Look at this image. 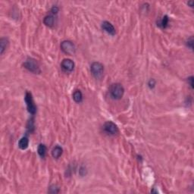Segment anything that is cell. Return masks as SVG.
<instances>
[{
	"instance_id": "cell-1",
	"label": "cell",
	"mask_w": 194,
	"mask_h": 194,
	"mask_svg": "<svg viewBox=\"0 0 194 194\" xmlns=\"http://www.w3.org/2000/svg\"><path fill=\"white\" fill-rule=\"evenodd\" d=\"M109 92L112 98L115 99H120L123 96L124 89L123 86L120 83H114L110 87Z\"/></svg>"
},
{
	"instance_id": "cell-2",
	"label": "cell",
	"mask_w": 194,
	"mask_h": 194,
	"mask_svg": "<svg viewBox=\"0 0 194 194\" xmlns=\"http://www.w3.org/2000/svg\"><path fill=\"white\" fill-rule=\"evenodd\" d=\"M24 66L26 69L34 74L40 73V68L38 63L35 59L32 58H27L24 62Z\"/></svg>"
},
{
	"instance_id": "cell-3",
	"label": "cell",
	"mask_w": 194,
	"mask_h": 194,
	"mask_svg": "<svg viewBox=\"0 0 194 194\" xmlns=\"http://www.w3.org/2000/svg\"><path fill=\"white\" fill-rule=\"evenodd\" d=\"M25 102H26V105H27V108L28 112H30L32 115H35L36 112H37V106H35L34 102H33V96L31 92H26V95H25L24 97Z\"/></svg>"
},
{
	"instance_id": "cell-4",
	"label": "cell",
	"mask_w": 194,
	"mask_h": 194,
	"mask_svg": "<svg viewBox=\"0 0 194 194\" xmlns=\"http://www.w3.org/2000/svg\"><path fill=\"white\" fill-rule=\"evenodd\" d=\"M90 71L92 74L96 78L99 79L102 77L104 72V67L99 62H93L90 66Z\"/></svg>"
},
{
	"instance_id": "cell-5",
	"label": "cell",
	"mask_w": 194,
	"mask_h": 194,
	"mask_svg": "<svg viewBox=\"0 0 194 194\" xmlns=\"http://www.w3.org/2000/svg\"><path fill=\"white\" fill-rule=\"evenodd\" d=\"M61 49L67 55H73L75 52V46L71 41L65 40L61 43Z\"/></svg>"
},
{
	"instance_id": "cell-6",
	"label": "cell",
	"mask_w": 194,
	"mask_h": 194,
	"mask_svg": "<svg viewBox=\"0 0 194 194\" xmlns=\"http://www.w3.org/2000/svg\"><path fill=\"white\" fill-rule=\"evenodd\" d=\"M104 131L110 135H115L118 133L117 125L112 121H108L103 126Z\"/></svg>"
},
{
	"instance_id": "cell-7",
	"label": "cell",
	"mask_w": 194,
	"mask_h": 194,
	"mask_svg": "<svg viewBox=\"0 0 194 194\" xmlns=\"http://www.w3.org/2000/svg\"><path fill=\"white\" fill-rule=\"evenodd\" d=\"M61 67L66 72H71L74 68V63L72 60L66 58L64 59L61 63Z\"/></svg>"
},
{
	"instance_id": "cell-8",
	"label": "cell",
	"mask_w": 194,
	"mask_h": 194,
	"mask_svg": "<svg viewBox=\"0 0 194 194\" xmlns=\"http://www.w3.org/2000/svg\"><path fill=\"white\" fill-rule=\"evenodd\" d=\"M102 28L106 31V33H108L110 35H115L116 33L115 28L114 27L113 25L112 24L108 22V21H104L102 24Z\"/></svg>"
},
{
	"instance_id": "cell-9",
	"label": "cell",
	"mask_w": 194,
	"mask_h": 194,
	"mask_svg": "<svg viewBox=\"0 0 194 194\" xmlns=\"http://www.w3.org/2000/svg\"><path fill=\"white\" fill-rule=\"evenodd\" d=\"M62 152H63V149L61 146H56L53 148L52 151V156L54 159H58L60 156H62Z\"/></svg>"
},
{
	"instance_id": "cell-10",
	"label": "cell",
	"mask_w": 194,
	"mask_h": 194,
	"mask_svg": "<svg viewBox=\"0 0 194 194\" xmlns=\"http://www.w3.org/2000/svg\"><path fill=\"white\" fill-rule=\"evenodd\" d=\"M28 145H29V140L27 138V136H24L19 140L18 143V146L21 149H26L28 147Z\"/></svg>"
},
{
	"instance_id": "cell-11",
	"label": "cell",
	"mask_w": 194,
	"mask_h": 194,
	"mask_svg": "<svg viewBox=\"0 0 194 194\" xmlns=\"http://www.w3.org/2000/svg\"><path fill=\"white\" fill-rule=\"evenodd\" d=\"M8 45V40L7 38H5V37H2L0 40V52L1 54H3L5 50L6 49L7 46Z\"/></svg>"
},
{
	"instance_id": "cell-12",
	"label": "cell",
	"mask_w": 194,
	"mask_h": 194,
	"mask_svg": "<svg viewBox=\"0 0 194 194\" xmlns=\"http://www.w3.org/2000/svg\"><path fill=\"white\" fill-rule=\"evenodd\" d=\"M43 22L48 27H52L55 22V18L52 15H47L44 17L43 19Z\"/></svg>"
},
{
	"instance_id": "cell-13",
	"label": "cell",
	"mask_w": 194,
	"mask_h": 194,
	"mask_svg": "<svg viewBox=\"0 0 194 194\" xmlns=\"http://www.w3.org/2000/svg\"><path fill=\"white\" fill-rule=\"evenodd\" d=\"M73 99L75 102L77 103L82 102L83 100V94L81 90H76L74 91L73 94Z\"/></svg>"
},
{
	"instance_id": "cell-14",
	"label": "cell",
	"mask_w": 194,
	"mask_h": 194,
	"mask_svg": "<svg viewBox=\"0 0 194 194\" xmlns=\"http://www.w3.org/2000/svg\"><path fill=\"white\" fill-rule=\"evenodd\" d=\"M37 151H38V154L41 158H44L46 153V146L44 144H40Z\"/></svg>"
},
{
	"instance_id": "cell-15",
	"label": "cell",
	"mask_w": 194,
	"mask_h": 194,
	"mask_svg": "<svg viewBox=\"0 0 194 194\" xmlns=\"http://www.w3.org/2000/svg\"><path fill=\"white\" fill-rule=\"evenodd\" d=\"M168 16L165 15L162 17V19L161 21H159L158 25L159 27H162V28H165L168 26Z\"/></svg>"
},
{
	"instance_id": "cell-16",
	"label": "cell",
	"mask_w": 194,
	"mask_h": 194,
	"mask_svg": "<svg viewBox=\"0 0 194 194\" xmlns=\"http://www.w3.org/2000/svg\"><path fill=\"white\" fill-rule=\"evenodd\" d=\"M59 191V188L56 185H52L51 186H49L48 190V192L50 193H58Z\"/></svg>"
},
{
	"instance_id": "cell-17",
	"label": "cell",
	"mask_w": 194,
	"mask_h": 194,
	"mask_svg": "<svg viewBox=\"0 0 194 194\" xmlns=\"http://www.w3.org/2000/svg\"><path fill=\"white\" fill-rule=\"evenodd\" d=\"M186 44L190 49H193V37H190V39H188Z\"/></svg>"
},
{
	"instance_id": "cell-18",
	"label": "cell",
	"mask_w": 194,
	"mask_h": 194,
	"mask_svg": "<svg viewBox=\"0 0 194 194\" xmlns=\"http://www.w3.org/2000/svg\"><path fill=\"white\" fill-rule=\"evenodd\" d=\"M188 80H187V81H188L189 84H190V86L191 87V88H193V77H189V78H187Z\"/></svg>"
},
{
	"instance_id": "cell-19",
	"label": "cell",
	"mask_w": 194,
	"mask_h": 194,
	"mask_svg": "<svg viewBox=\"0 0 194 194\" xmlns=\"http://www.w3.org/2000/svg\"><path fill=\"white\" fill-rule=\"evenodd\" d=\"M58 8L57 6H53L51 9V12H52V14H57L58 12Z\"/></svg>"
},
{
	"instance_id": "cell-20",
	"label": "cell",
	"mask_w": 194,
	"mask_h": 194,
	"mask_svg": "<svg viewBox=\"0 0 194 194\" xmlns=\"http://www.w3.org/2000/svg\"><path fill=\"white\" fill-rule=\"evenodd\" d=\"M156 85V81H154L153 79H152V80H150L149 82V86L150 88H152V87H154V86Z\"/></svg>"
}]
</instances>
